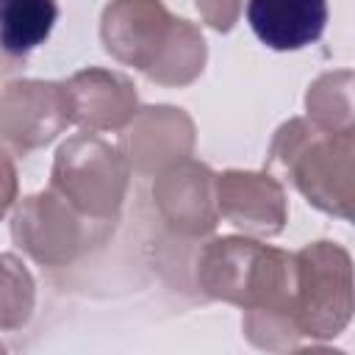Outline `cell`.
Returning <instances> with one entry per match:
<instances>
[{"label":"cell","instance_id":"2","mask_svg":"<svg viewBox=\"0 0 355 355\" xmlns=\"http://www.w3.org/2000/svg\"><path fill=\"white\" fill-rule=\"evenodd\" d=\"M58 19L55 0H0V53L25 58L39 50Z\"/></svg>","mask_w":355,"mask_h":355},{"label":"cell","instance_id":"1","mask_svg":"<svg viewBox=\"0 0 355 355\" xmlns=\"http://www.w3.org/2000/svg\"><path fill=\"white\" fill-rule=\"evenodd\" d=\"M247 22L269 50H302L322 39L327 0H247Z\"/></svg>","mask_w":355,"mask_h":355}]
</instances>
